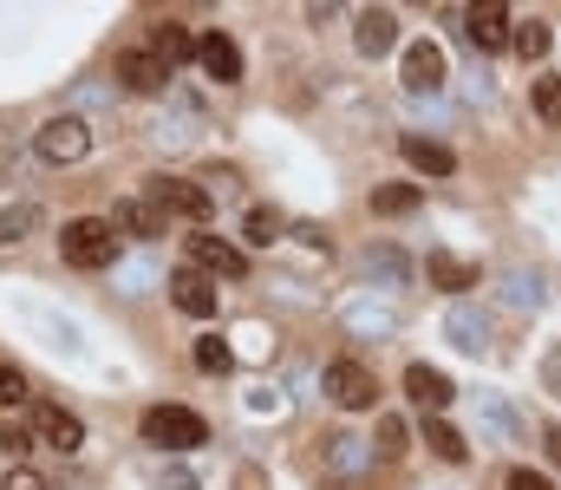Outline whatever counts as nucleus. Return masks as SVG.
<instances>
[{
    "label": "nucleus",
    "mask_w": 561,
    "mask_h": 490,
    "mask_svg": "<svg viewBox=\"0 0 561 490\" xmlns=\"http://www.w3.org/2000/svg\"><path fill=\"white\" fill-rule=\"evenodd\" d=\"M33 452V432H20V425H0V458H26Z\"/></svg>",
    "instance_id": "nucleus-28"
},
{
    "label": "nucleus",
    "mask_w": 561,
    "mask_h": 490,
    "mask_svg": "<svg viewBox=\"0 0 561 490\" xmlns=\"http://www.w3.org/2000/svg\"><path fill=\"white\" fill-rule=\"evenodd\" d=\"M196 66H203L216 86H242V46H236L229 33H216V26L196 39Z\"/></svg>",
    "instance_id": "nucleus-6"
},
{
    "label": "nucleus",
    "mask_w": 561,
    "mask_h": 490,
    "mask_svg": "<svg viewBox=\"0 0 561 490\" xmlns=\"http://www.w3.org/2000/svg\"><path fill=\"white\" fill-rule=\"evenodd\" d=\"M424 203L419 183H386V190H373V216H412Z\"/></svg>",
    "instance_id": "nucleus-21"
},
{
    "label": "nucleus",
    "mask_w": 561,
    "mask_h": 490,
    "mask_svg": "<svg viewBox=\"0 0 561 490\" xmlns=\"http://www.w3.org/2000/svg\"><path fill=\"white\" fill-rule=\"evenodd\" d=\"M405 86L412 92H437L444 86V46H431V39L405 46Z\"/></svg>",
    "instance_id": "nucleus-15"
},
{
    "label": "nucleus",
    "mask_w": 561,
    "mask_h": 490,
    "mask_svg": "<svg viewBox=\"0 0 561 490\" xmlns=\"http://www.w3.org/2000/svg\"><path fill=\"white\" fill-rule=\"evenodd\" d=\"M33 151H39L46 163H79L85 151H92V125L72 118V112H66V118H46V125L33 132Z\"/></svg>",
    "instance_id": "nucleus-5"
},
{
    "label": "nucleus",
    "mask_w": 561,
    "mask_h": 490,
    "mask_svg": "<svg viewBox=\"0 0 561 490\" xmlns=\"http://www.w3.org/2000/svg\"><path fill=\"white\" fill-rule=\"evenodd\" d=\"M59 255H66L72 269H112V255H118L112 216H72V223L59 229Z\"/></svg>",
    "instance_id": "nucleus-1"
},
{
    "label": "nucleus",
    "mask_w": 561,
    "mask_h": 490,
    "mask_svg": "<svg viewBox=\"0 0 561 490\" xmlns=\"http://www.w3.org/2000/svg\"><path fill=\"white\" fill-rule=\"evenodd\" d=\"M399 151H405V163H412V170H424V176H450V170H457L450 145H437V138H419V132H405V138H399Z\"/></svg>",
    "instance_id": "nucleus-16"
},
{
    "label": "nucleus",
    "mask_w": 561,
    "mask_h": 490,
    "mask_svg": "<svg viewBox=\"0 0 561 490\" xmlns=\"http://www.w3.org/2000/svg\"><path fill=\"white\" fill-rule=\"evenodd\" d=\"M190 269H203V275H249V255L236 249V242H222V236H190Z\"/></svg>",
    "instance_id": "nucleus-9"
},
{
    "label": "nucleus",
    "mask_w": 561,
    "mask_h": 490,
    "mask_svg": "<svg viewBox=\"0 0 561 490\" xmlns=\"http://www.w3.org/2000/svg\"><path fill=\"white\" fill-rule=\"evenodd\" d=\"M20 399H26V373L0 360V406H20Z\"/></svg>",
    "instance_id": "nucleus-27"
},
{
    "label": "nucleus",
    "mask_w": 561,
    "mask_h": 490,
    "mask_svg": "<svg viewBox=\"0 0 561 490\" xmlns=\"http://www.w3.org/2000/svg\"><path fill=\"white\" fill-rule=\"evenodd\" d=\"M353 46H359L366 59H386V53L399 46V13H392V7H366L359 26H353Z\"/></svg>",
    "instance_id": "nucleus-10"
},
{
    "label": "nucleus",
    "mask_w": 561,
    "mask_h": 490,
    "mask_svg": "<svg viewBox=\"0 0 561 490\" xmlns=\"http://www.w3.org/2000/svg\"><path fill=\"white\" fill-rule=\"evenodd\" d=\"M150 53H157L163 66H176V59H196V39L183 33V20H157V26H150Z\"/></svg>",
    "instance_id": "nucleus-17"
},
{
    "label": "nucleus",
    "mask_w": 561,
    "mask_h": 490,
    "mask_svg": "<svg viewBox=\"0 0 561 490\" xmlns=\"http://www.w3.org/2000/svg\"><path fill=\"white\" fill-rule=\"evenodd\" d=\"M536 118L542 125H561V72H542L536 79Z\"/></svg>",
    "instance_id": "nucleus-23"
},
{
    "label": "nucleus",
    "mask_w": 561,
    "mask_h": 490,
    "mask_svg": "<svg viewBox=\"0 0 561 490\" xmlns=\"http://www.w3.org/2000/svg\"><path fill=\"white\" fill-rule=\"evenodd\" d=\"M510 490H556V485H549L542 471H529V465H516V471H510Z\"/></svg>",
    "instance_id": "nucleus-29"
},
{
    "label": "nucleus",
    "mask_w": 561,
    "mask_h": 490,
    "mask_svg": "<svg viewBox=\"0 0 561 490\" xmlns=\"http://www.w3.org/2000/svg\"><path fill=\"white\" fill-rule=\"evenodd\" d=\"M150 203H157L163 216L209 223V209H216V190H203V183H190V176H150Z\"/></svg>",
    "instance_id": "nucleus-3"
},
{
    "label": "nucleus",
    "mask_w": 561,
    "mask_h": 490,
    "mask_svg": "<svg viewBox=\"0 0 561 490\" xmlns=\"http://www.w3.org/2000/svg\"><path fill=\"white\" fill-rule=\"evenodd\" d=\"M424 445L444 458V465H463L470 458V445H463V432L457 425H444V419H424Z\"/></svg>",
    "instance_id": "nucleus-19"
},
{
    "label": "nucleus",
    "mask_w": 561,
    "mask_h": 490,
    "mask_svg": "<svg viewBox=\"0 0 561 490\" xmlns=\"http://www.w3.org/2000/svg\"><path fill=\"white\" fill-rule=\"evenodd\" d=\"M39 223H46V216H39V203H13V209H0V249L26 242V236H33Z\"/></svg>",
    "instance_id": "nucleus-20"
},
{
    "label": "nucleus",
    "mask_w": 561,
    "mask_h": 490,
    "mask_svg": "<svg viewBox=\"0 0 561 490\" xmlns=\"http://www.w3.org/2000/svg\"><path fill=\"white\" fill-rule=\"evenodd\" d=\"M320 386H327V399H333L340 412H366V406L379 399V379H373V366H359V360H333V366L320 373Z\"/></svg>",
    "instance_id": "nucleus-4"
},
{
    "label": "nucleus",
    "mask_w": 561,
    "mask_h": 490,
    "mask_svg": "<svg viewBox=\"0 0 561 490\" xmlns=\"http://www.w3.org/2000/svg\"><path fill=\"white\" fill-rule=\"evenodd\" d=\"M405 445H412V432L399 419H379V458H405Z\"/></svg>",
    "instance_id": "nucleus-26"
},
{
    "label": "nucleus",
    "mask_w": 561,
    "mask_h": 490,
    "mask_svg": "<svg viewBox=\"0 0 561 490\" xmlns=\"http://www.w3.org/2000/svg\"><path fill=\"white\" fill-rule=\"evenodd\" d=\"M405 392H412V406H424L431 419H437V412H444V406L457 399V386H450V379H444L437 366H405Z\"/></svg>",
    "instance_id": "nucleus-13"
},
{
    "label": "nucleus",
    "mask_w": 561,
    "mask_h": 490,
    "mask_svg": "<svg viewBox=\"0 0 561 490\" xmlns=\"http://www.w3.org/2000/svg\"><path fill=\"white\" fill-rule=\"evenodd\" d=\"M33 432H39L53 452H66V458H72V452H85V425H79L66 406H39V412H33Z\"/></svg>",
    "instance_id": "nucleus-11"
},
{
    "label": "nucleus",
    "mask_w": 561,
    "mask_h": 490,
    "mask_svg": "<svg viewBox=\"0 0 561 490\" xmlns=\"http://www.w3.org/2000/svg\"><path fill=\"white\" fill-rule=\"evenodd\" d=\"M424 275H431L444 295H463V288H477V269H470V262H457V255H444V249L424 262Z\"/></svg>",
    "instance_id": "nucleus-18"
},
{
    "label": "nucleus",
    "mask_w": 561,
    "mask_h": 490,
    "mask_svg": "<svg viewBox=\"0 0 561 490\" xmlns=\"http://www.w3.org/2000/svg\"><path fill=\"white\" fill-rule=\"evenodd\" d=\"M463 33H470V46L496 53V46H510L516 20H510V7H503V0H483V7H470V13H463Z\"/></svg>",
    "instance_id": "nucleus-8"
},
{
    "label": "nucleus",
    "mask_w": 561,
    "mask_h": 490,
    "mask_svg": "<svg viewBox=\"0 0 561 490\" xmlns=\"http://www.w3.org/2000/svg\"><path fill=\"white\" fill-rule=\"evenodd\" d=\"M7 490H46V478L26 471V465H13V471H7Z\"/></svg>",
    "instance_id": "nucleus-30"
},
{
    "label": "nucleus",
    "mask_w": 561,
    "mask_h": 490,
    "mask_svg": "<svg viewBox=\"0 0 561 490\" xmlns=\"http://www.w3.org/2000/svg\"><path fill=\"white\" fill-rule=\"evenodd\" d=\"M163 223H170V216H163L150 196H125V203L112 209V229H118V236H144V242L163 236Z\"/></svg>",
    "instance_id": "nucleus-12"
},
{
    "label": "nucleus",
    "mask_w": 561,
    "mask_h": 490,
    "mask_svg": "<svg viewBox=\"0 0 561 490\" xmlns=\"http://www.w3.org/2000/svg\"><path fill=\"white\" fill-rule=\"evenodd\" d=\"M170 301H176V315L209 321V315H216V275H203V269H176V275H170Z\"/></svg>",
    "instance_id": "nucleus-7"
},
{
    "label": "nucleus",
    "mask_w": 561,
    "mask_h": 490,
    "mask_svg": "<svg viewBox=\"0 0 561 490\" xmlns=\"http://www.w3.org/2000/svg\"><path fill=\"white\" fill-rule=\"evenodd\" d=\"M510 46H516L523 59H542V53L556 46V33H549V20H523V26L510 33Z\"/></svg>",
    "instance_id": "nucleus-22"
},
{
    "label": "nucleus",
    "mask_w": 561,
    "mask_h": 490,
    "mask_svg": "<svg viewBox=\"0 0 561 490\" xmlns=\"http://www.w3.org/2000/svg\"><path fill=\"white\" fill-rule=\"evenodd\" d=\"M118 79L131 86V92H163V79H170V66L150 53V46H131V53H118Z\"/></svg>",
    "instance_id": "nucleus-14"
},
{
    "label": "nucleus",
    "mask_w": 561,
    "mask_h": 490,
    "mask_svg": "<svg viewBox=\"0 0 561 490\" xmlns=\"http://www.w3.org/2000/svg\"><path fill=\"white\" fill-rule=\"evenodd\" d=\"M196 366H203V373H229V366H236V346L209 333V340H196Z\"/></svg>",
    "instance_id": "nucleus-24"
},
{
    "label": "nucleus",
    "mask_w": 561,
    "mask_h": 490,
    "mask_svg": "<svg viewBox=\"0 0 561 490\" xmlns=\"http://www.w3.org/2000/svg\"><path fill=\"white\" fill-rule=\"evenodd\" d=\"M549 458L561 465V432H549Z\"/></svg>",
    "instance_id": "nucleus-31"
},
{
    "label": "nucleus",
    "mask_w": 561,
    "mask_h": 490,
    "mask_svg": "<svg viewBox=\"0 0 561 490\" xmlns=\"http://www.w3.org/2000/svg\"><path fill=\"white\" fill-rule=\"evenodd\" d=\"M249 242H255V249L280 242V216H275V209H249Z\"/></svg>",
    "instance_id": "nucleus-25"
},
{
    "label": "nucleus",
    "mask_w": 561,
    "mask_h": 490,
    "mask_svg": "<svg viewBox=\"0 0 561 490\" xmlns=\"http://www.w3.org/2000/svg\"><path fill=\"white\" fill-rule=\"evenodd\" d=\"M138 432H144V445H157V452H196V445H209V425L190 406H150L138 419Z\"/></svg>",
    "instance_id": "nucleus-2"
}]
</instances>
